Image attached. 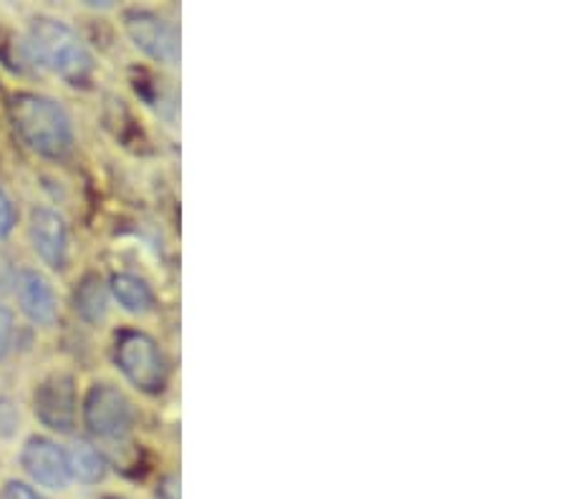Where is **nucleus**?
I'll return each mask as SVG.
<instances>
[{
    "instance_id": "nucleus-1",
    "label": "nucleus",
    "mask_w": 567,
    "mask_h": 499,
    "mask_svg": "<svg viewBox=\"0 0 567 499\" xmlns=\"http://www.w3.org/2000/svg\"><path fill=\"white\" fill-rule=\"evenodd\" d=\"M8 116L25 147L43 159H66L76 144L73 119L59 98L35 94V91H18L8 102Z\"/></svg>"
},
{
    "instance_id": "nucleus-2",
    "label": "nucleus",
    "mask_w": 567,
    "mask_h": 499,
    "mask_svg": "<svg viewBox=\"0 0 567 499\" xmlns=\"http://www.w3.org/2000/svg\"><path fill=\"white\" fill-rule=\"evenodd\" d=\"M25 41H29L41 71H51L69 86L91 84L96 71L94 53L89 51V45L79 39V33L69 23L51 15L33 18Z\"/></svg>"
},
{
    "instance_id": "nucleus-3",
    "label": "nucleus",
    "mask_w": 567,
    "mask_h": 499,
    "mask_svg": "<svg viewBox=\"0 0 567 499\" xmlns=\"http://www.w3.org/2000/svg\"><path fill=\"white\" fill-rule=\"evenodd\" d=\"M114 363L136 392L157 396L167 388L169 366L150 333L126 329L114 341Z\"/></svg>"
},
{
    "instance_id": "nucleus-4",
    "label": "nucleus",
    "mask_w": 567,
    "mask_h": 499,
    "mask_svg": "<svg viewBox=\"0 0 567 499\" xmlns=\"http://www.w3.org/2000/svg\"><path fill=\"white\" fill-rule=\"evenodd\" d=\"M91 437L118 444L134 432L136 412L132 398L114 384H94L81 406Z\"/></svg>"
},
{
    "instance_id": "nucleus-5",
    "label": "nucleus",
    "mask_w": 567,
    "mask_h": 499,
    "mask_svg": "<svg viewBox=\"0 0 567 499\" xmlns=\"http://www.w3.org/2000/svg\"><path fill=\"white\" fill-rule=\"evenodd\" d=\"M124 31L130 35L136 51L162 66H177L182 56L179 31L167 18L146 11V8H130L124 11Z\"/></svg>"
},
{
    "instance_id": "nucleus-6",
    "label": "nucleus",
    "mask_w": 567,
    "mask_h": 499,
    "mask_svg": "<svg viewBox=\"0 0 567 499\" xmlns=\"http://www.w3.org/2000/svg\"><path fill=\"white\" fill-rule=\"evenodd\" d=\"M33 412L45 429L56 434H73L79 426L76 378L66 371L45 376L33 392Z\"/></svg>"
},
{
    "instance_id": "nucleus-7",
    "label": "nucleus",
    "mask_w": 567,
    "mask_h": 499,
    "mask_svg": "<svg viewBox=\"0 0 567 499\" xmlns=\"http://www.w3.org/2000/svg\"><path fill=\"white\" fill-rule=\"evenodd\" d=\"M29 240L45 268H51L53 272L66 270L71 238L66 220L56 210L43 205L33 207L29 217Z\"/></svg>"
},
{
    "instance_id": "nucleus-8",
    "label": "nucleus",
    "mask_w": 567,
    "mask_h": 499,
    "mask_svg": "<svg viewBox=\"0 0 567 499\" xmlns=\"http://www.w3.org/2000/svg\"><path fill=\"white\" fill-rule=\"evenodd\" d=\"M21 467L31 477L33 485L51 492H63L69 489L71 477L66 467V451L59 441L51 437H31L21 449Z\"/></svg>"
},
{
    "instance_id": "nucleus-9",
    "label": "nucleus",
    "mask_w": 567,
    "mask_h": 499,
    "mask_svg": "<svg viewBox=\"0 0 567 499\" xmlns=\"http://www.w3.org/2000/svg\"><path fill=\"white\" fill-rule=\"evenodd\" d=\"M13 285L18 305H21L23 315L29 318L31 323L49 329V325L59 321V295L43 272L31 268L18 270Z\"/></svg>"
},
{
    "instance_id": "nucleus-10",
    "label": "nucleus",
    "mask_w": 567,
    "mask_h": 499,
    "mask_svg": "<svg viewBox=\"0 0 567 499\" xmlns=\"http://www.w3.org/2000/svg\"><path fill=\"white\" fill-rule=\"evenodd\" d=\"M112 303V293H109V283L99 276V272H86L73 290V311L86 325H99L109 318V305Z\"/></svg>"
},
{
    "instance_id": "nucleus-11",
    "label": "nucleus",
    "mask_w": 567,
    "mask_h": 499,
    "mask_svg": "<svg viewBox=\"0 0 567 499\" xmlns=\"http://www.w3.org/2000/svg\"><path fill=\"white\" fill-rule=\"evenodd\" d=\"M63 451H66V467H69L71 482H79L86 487L104 482L109 475V459L104 457L102 449L94 447V444L86 439H79L69 444Z\"/></svg>"
},
{
    "instance_id": "nucleus-12",
    "label": "nucleus",
    "mask_w": 567,
    "mask_h": 499,
    "mask_svg": "<svg viewBox=\"0 0 567 499\" xmlns=\"http://www.w3.org/2000/svg\"><path fill=\"white\" fill-rule=\"evenodd\" d=\"M109 293L122 305V311L132 315H150L157 308V295L152 285L134 272H116L109 278Z\"/></svg>"
},
{
    "instance_id": "nucleus-13",
    "label": "nucleus",
    "mask_w": 567,
    "mask_h": 499,
    "mask_svg": "<svg viewBox=\"0 0 567 499\" xmlns=\"http://www.w3.org/2000/svg\"><path fill=\"white\" fill-rule=\"evenodd\" d=\"M0 63L18 76L39 74V63L33 59V51L25 35H16L13 31L0 33Z\"/></svg>"
},
{
    "instance_id": "nucleus-14",
    "label": "nucleus",
    "mask_w": 567,
    "mask_h": 499,
    "mask_svg": "<svg viewBox=\"0 0 567 499\" xmlns=\"http://www.w3.org/2000/svg\"><path fill=\"white\" fill-rule=\"evenodd\" d=\"M21 429V412L11 396H0V437L11 439Z\"/></svg>"
},
{
    "instance_id": "nucleus-15",
    "label": "nucleus",
    "mask_w": 567,
    "mask_h": 499,
    "mask_svg": "<svg viewBox=\"0 0 567 499\" xmlns=\"http://www.w3.org/2000/svg\"><path fill=\"white\" fill-rule=\"evenodd\" d=\"M16 341V315L8 305L0 303V361L13 351Z\"/></svg>"
},
{
    "instance_id": "nucleus-16",
    "label": "nucleus",
    "mask_w": 567,
    "mask_h": 499,
    "mask_svg": "<svg viewBox=\"0 0 567 499\" xmlns=\"http://www.w3.org/2000/svg\"><path fill=\"white\" fill-rule=\"evenodd\" d=\"M16 222H18V212H16L13 199L3 187H0V240L11 238L16 230Z\"/></svg>"
},
{
    "instance_id": "nucleus-17",
    "label": "nucleus",
    "mask_w": 567,
    "mask_h": 499,
    "mask_svg": "<svg viewBox=\"0 0 567 499\" xmlns=\"http://www.w3.org/2000/svg\"><path fill=\"white\" fill-rule=\"evenodd\" d=\"M0 499H45V497L29 482H21V479H8L3 489H0Z\"/></svg>"
},
{
    "instance_id": "nucleus-18",
    "label": "nucleus",
    "mask_w": 567,
    "mask_h": 499,
    "mask_svg": "<svg viewBox=\"0 0 567 499\" xmlns=\"http://www.w3.org/2000/svg\"><path fill=\"white\" fill-rule=\"evenodd\" d=\"M154 497H157V499H179V477L177 475L162 477Z\"/></svg>"
},
{
    "instance_id": "nucleus-19",
    "label": "nucleus",
    "mask_w": 567,
    "mask_h": 499,
    "mask_svg": "<svg viewBox=\"0 0 567 499\" xmlns=\"http://www.w3.org/2000/svg\"><path fill=\"white\" fill-rule=\"evenodd\" d=\"M104 499H126V497H118V495H109V497H104Z\"/></svg>"
}]
</instances>
